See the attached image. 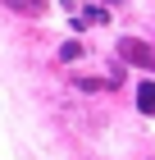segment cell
I'll list each match as a JSON object with an SVG mask.
<instances>
[{"mask_svg": "<svg viewBox=\"0 0 155 160\" xmlns=\"http://www.w3.org/2000/svg\"><path fill=\"white\" fill-rule=\"evenodd\" d=\"M119 55H123V60H132V64H142V69H151V73H155V50H151V46H142V41L123 37V41H119Z\"/></svg>", "mask_w": 155, "mask_h": 160, "instance_id": "1", "label": "cell"}, {"mask_svg": "<svg viewBox=\"0 0 155 160\" xmlns=\"http://www.w3.org/2000/svg\"><path fill=\"white\" fill-rule=\"evenodd\" d=\"M137 110H142V114H155V78L137 82Z\"/></svg>", "mask_w": 155, "mask_h": 160, "instance_id": "2", "label": "cell"}, {"mask_svg": "<svg viewBox=\"0 0 155 160\" xmlns=\"http://www.w3.org/2000/svg\"><path fill=\"white\" fill-rule=\"evenodd\" d=\"M9 9H18V14H27V18H36V14H46V0H5Z\"/></svg>", "mask_w": 155, "mask_h": 160, "instance_id": "3", "label": "cell"}, {"mask_svg": "<svg viewBox=\"0 0 155 160\" xmlns=\"http://www.w3.org/2000/svg\"><path fill=\"white\" fill-rule=\"evenodd\" d=\"M78 55H82V46H78V41H64V46H60V60H78Z\"/></svg>", "mask_w": 155, "mask_h": 160, "instance_id": "4", "label": "cell"}, {"mask_svg": "<svg viewBox=\"0 0 155 160\" xmlns=\"http://www.w3.org/2000/svg\"><path fill=\"white\" fill-rule=\"evenodd\" d=\"M105 5H119V0H105Z\"/></svg>", "mask_w": 155, "mask_h": 160, "instance_id": "5", "label": "cell"}]
</instances>
